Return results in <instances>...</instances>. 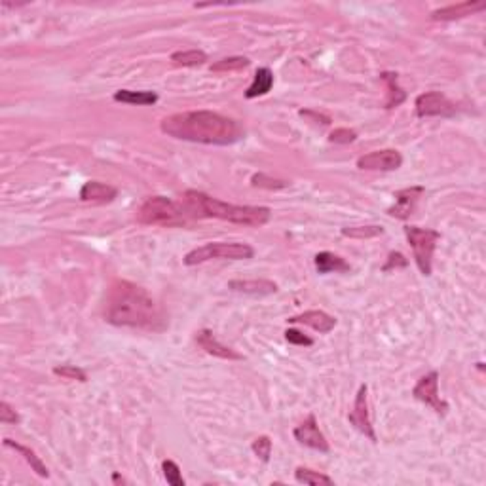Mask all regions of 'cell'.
<instances>
[{"label":"cell","instance_id":"obj_17","mask_svg":"<svg viewBox=\"0 0 486 486\" xmlns=\"http://www.w3.org/2000/svg\"><path fill=\"white\" fill-rule=\"evenodd\" d=\"M228 289L251 296H268L278 293V285L270 280H232L228 281Z\"/></svg>","mask_w":486,"mask_h":486},{"label":"cell","instance_id":"obj_33","mask_svg":"<svg viewBox=\"0 0 486 486\" xmlns=\"http://www.w3.org/2000/svg\"><path fill=\"white\" fill-rule=\"evenodd\" d=\"M0 422L2 424H20V414L15 413V408L8 401L0 403Z\"/></svg>","mask_w":486,"mask_h":486},{"label":"cell","instance_id":"obj_26","mask_svg":"<svg viewBox=\"0 0 486 486\" xmlns=\"http://www.w3.org/2000/svg\"><path fill=\"white\" fill-rule=\"evenodd\" d=\"M382 234H384V228L378 227V224L342 228V236L353 238V240H371V238H378V236H382Z\"/></svg>","mask_w":486,"mask_h":486},{"label":"cell","instance_id":"obj_9","mask_svg":"<svg viewBox=\"0 0 486 486\" xmlns=\"http://www.w3.org/2000/svg\"><path fill=\"white\" fill-rule=\"evenodd\" d=\"M401 166H403V156L395 148L374 150L357 158V167L363 171H395Z\"/></svg>","mask_w":486,"mask_h":486},{"label":"cell","instance_id":"obj_18","mask_svg":"<svg viewBox=\"0 0 486 486\" xmlns=\"http://www.w3.org/2000/svg\"><path fill=\"white\" fill-rule=\"evenodd\" d=\"M4 446H8V448H12V450H15L17 454H21V456L25 458V462L31 466V469H33L38 477H42V479H48V477H50L46 464L42 462L41 456H36V452H34L33 448L20 445V443H15V441L12 439H4Z\"/></svg>","mask_w":486,"mask_h":486},{"label":"cell","instance_id":"obj_5","mask_svg":"<svg viewBox=\"0 0 486 486\" xmlns=\"http://www.w3.org/2000/svg\"><path fill=\"white\" fill-rule=\"evenodd\" d=\"M255 249L249 243H238V241H213L206 245L196 247L190 253L185 255L183 262L187 266L203 264L213 259H230V260H247L253 259Z\"/></svg>","mask_w":486,"mask_h":486},{"label":"cell","instance_id":"obj_24","mask_svg":"<svg viewBox=\"0 0 486 486\" xmlns=\"http://www.w3.org/2000/svg\"><path fill=\"white\" fill-rule=\"evenodd\" d=\"M171 61L180 67H200L207 61V54L201 50H185L171 54Z\"/></svg>","mask_w":486,"mask_h":486},{"label":"cell","instance_id":"obj_21","mask_svg":"<svg viewBox=\"0 0 486 486\" xmlns=\"http://www.w3.org/2000/svg\"><path fill=\"white\" fill-rule=\"evenodd\" d=\"M397 76L399 74L397 73H389V71H386V73L380 74V80L384 82L387 86V99H386V108H395L399 107L401 103L406 99V94L403 92V87L399 86V82H397Z\"/></svg>","mask_w":486,"mask_h":486},{"label":"cell","instance_id":"obj_13","mask_svg":"<svg viewBox=\"0 0 486 486\" xmlns=\"http://www.w3.org/2000/svg\"><path fill=\"white\" fill-rule=\"evenodd\" d=\"M486 10V2L483 0H466V2H459V4H450V6L439 8V10H433L431 20L435 21H454V20H464L467 15H475Z\"/></svg>","mask_w":486,"mask_h":486},{"label":"cell","instance_id":"obj_7","mask_svg":"<svg viewBox=\"0 0 486 486\" xmlns=\"http://www.w3.org/2000/svg\"><path fill=\"white\" fill-rule=\"evenodd\" d=\"M413 395L420 403L431 406L439 416H445L448 413V403L441 399L439 395V373L437 371H431L426 376H422L413 387Z\"/></svg>","mask_w":486,"mask_h":486},{"label":"cell","instance_id":"obj_16","mask_svg":"<svg viewBox=\"0 0 486 486\" xmlns=\"http://www.w3.org/2000/svg\"><path fill=\"white\" fill-rule=\"evenodd\" d=\"M287 321L289 323H302V325L312 327V329H315V331H320L323 334L331 333L334 327H336V320H334L333 315L321 312V310H308V312L300 313V315L289 317Z\"/></svg>","mask_w":486,"mask_h":486},{"label":"cell","instance_id":"obj_20","mask_svg":"<svg viewBox=\"0 0 486 486\" xmlns=\"http://www.w3.org/2000/svg\"><path fill=\"white\" fill-rule=\"evenodd\" d=\"M315 270L320 273L348 272L350 264L338 255L331 253V251H321V253L315 255Z\"/></svg>","mask_w":486,"mask_h":486},{"label":"cell","instance_id":"obj_22","mask_svg":"<svg viewBox=\"0 0 486 486\" xmlns=\"http://www.w3.org/2000/svg\"><path fill=\"white\" fill-rule=\"evenodd\" d=\"M114 101L127 103V105H154L158 95L154 92H134V90H118L114 94Z\"/></svg>","mask_w":486,"mask_h":486},{"label":"cell","instance_id":"obj_25","mask_svg":"<svg viewBox=\"0 0 486 486\" xmlns=\"http://www.w3.org/2000/svg\"><path fill=\"white\" fill-rule=\"evenodd\" d=\"M251 65V61L247 57H241V55H236V57H224V59L217 61L211 65V73H238V71H243Z\"/></svg>","mask_w":486,"mask_h":486},{"label":"cell","instance_id":"obj_6","mask_svg":"<svg viewBox=\"0 0 486 486\" xmlns=\"http://www.w3.org/2000/svg\"><path fill=\"white\" fill-rule=\"evenodd\" d=\"M405 236L408 245L413 247L416 266L424 276H431L433 272V255L437 241L441 240V234L431 228L405 227Z\"/></svg>","mask_w":486,"mask_h":486},{"label":"cell","instance_id":"obj_35","mask_svg":"<svg viewBox=\"0 0 486 486\" xmlns=\"http://www.w3.org/2000/svg\"><path fill=\"white\" fill-rule=\"evenodd\" d=\"M299 114L302 116V118H306L308 122H313V124H317V126L321 127L331 126V118H329L327 114L315 113V110H300Z\"/></svg>","mask_w":486,"mask_h":486},{"label":"cell","instance_id":"obj_1","mask_svg":"<svg viewBox=\"0 0 486 486\" xmlns=\"http://www.w3.org/2000/svg\"><path fill=\"white\" fill-rule=\"evenodd\" d=\"M105 321L145 331H164L167 327L166 313L147 289L126 280H116L108 287Z\"/></svg>","mask_w":486,"mask_h":486},{"label":"cell","instance_id":"obj_15","mask_svg":"<svg viewBox=\"0 0 486 486\" xmlns=\"http://www.w3.org/2000/svg\"><path fill=\"white\" fill-rule=\"evenodd\" d=\"M118 196V188L99 180H87L80 188V200L87 203H110Z\"/></svg>","mask_w":486,"mask_h":486},{"label":"cell","instance_id":"obj_29","mask_svg":"<svg viewBox=\"0 0 486 486\" xmlns=\"http://www.w3.org/2000/svg\"><path fill=\"white\" fill-rule=\"evenodd\" d=\"M251 450L257 454V458H260L264 464L270 462V456H272V439L268 435H260L253 441L251 445Z\"/></svg>","mask_w":486,"mask_h":486},{"label":"cell","instance_id":"obj_34","mask_svg":"<svg viewBox=\"0 0 486 486\" xmlns=\"http://www.w3.org/2000/svg\"><path fill=\"white\" fill-rule=\"evenodd\" d=\"M406 264H408V260L405 259V255L397 253V251H392V253L387 255L386 264L382 266V270H384V272H389V270H397V268H405Z\"/></svg>","mask_w":486,"mask_h":486},{"label":"cell","instance_id":"obj_28","mask_svg":"<svg viewBox=\"0 0 486 486\" xmlns=\"http://www.w3.org/2000/svg\"><path fill=\"white\" fill-rule=\"evenodd\" d=\"M162 471H164V477H166V480L171 486H185L180 467L175 464L173 459H164L162 462Z\"/></svg>","mask_w":486,"mask_h":486},{"label":"cell","instance_id":"obj_8","mask_svg":"<svg viewBox=\"0 0 486 486\" xmlns=\"http://www.w3.org/2000/svg\"><path fill=\"white\" fill-rule=\"evenodd\" d=\"M414 107H416L418 118H433V116L450 118L456 114V105L441 92H426V94L418 95Z\"/></svg>","mask_w":486,"mask_h":486},{"label":"cell","instance_id":"obj_14","mask_svg":"<svg viewBox=\"0 0 486 486\" xmlns=\"http://www.w3.org/2000/svg\"><path fill=\"white\" fill-rule=\"evenodd\" d=\"M196 342H198V346H200L201 350H206L209 355L220 357V359H227V361L243 359V355H241V353H238L236 350H232V348L224 346L222 342H219L217 336L213 334V331H209V329H201V331H198V333H196Z\"/></svg>","mask_w":486,"mask_h":486},{"label":"cell","instance_id":"obj_36","mask_svg":"<svg viewBox=\"0 0 486 486\" xmlns=\"http://www.w3.org/2000/svg\"><path fill=\"white\" fill-rule=\"evenodd\" d=\"M113 480H114V483H116V485H124V483H126V479H124V477H120L118 473H114Z\"/></svg>","mask_w":486,"mask_h":486},{"label":"cell","instance_id":"obj_27","mask_svg":"<svg viewBox=\"0 0 486 486\" xmlns=\"http://www.w3.org/2000/svg\"><path fill=\"white\" fill-rule=\"evenodd\" d=\"M251 185L255 188H264V190H281V188L289 187V180L273 179V177H268L264 173H257L251 179Z\"/></svg>","mask_w":486,"mask_h":486},{"label":"cell","instance_id":"obj_2","mask_svg":"<svg viewBox=\"0 0 486 486\" xmlns=\"http://www.w3.org/2000/svg\"><path fill=\"white\" fill-rule=\"evenodd\" d=\"M160 129L167 137L173 139L217 145V147L234 145L245 135L238 120L213 110H188V113L171 114L160 122Z\"/></svg>","mask_w":486,"mask_h":486},{"label":"cell","instance_id":"obj_4","mask_svg":"<svg viewBox=\"0 0 486 486\" xmlns=\"http://www.w3.org/2000/svg\"><path fill=\"white\" fill-rule=\"evenodd\" d=\"M188 219L190 215L185 211V207L166 196H150L137 211V220L148 227H185Z\"/></svg>","mask_w":486,"mask_h":486},{"label":"cell","instance_id":"obj_32","mask_svg":"<svg viewBox=\"0 0 486 486\" xmlns=\"http://www.w3.org/2000/svg\"><path fill=\"white\" fill-rule=\"evenodd\" d=\"M285 338L289 344H294V346H313V338H310L308 334L300 333L296 329H287Z\"/></svg>","mask_w":486,"mask_h":486},{"label":"cell","instance_id":"obj_11","mask_svg":"<svg viewBox=\"0 0 486 486\" xmlns=\"http://www.w3.org/2000/svg\"><path fill=\"white\" fill-rule=\"evenodd\" d=\"M294 439L299 441L300 445L308 446L312 450H317V452L327 454L331 450L329 446V441L325 439V435L321 433L320 426H317V418L315 414H308V418L300 424V426L294 427Z\"/></svg>","mask_w":486,"mask_h":486},{"label":"cell","instance_id":"obj_3","mask_svg":"<svg viewBox=\"0 0 486 486\" xmlns=\"http://www.w3.org/2000/svg\"><path fill=\"white\" fill-rule=\"evenodd\" d=\"M180 206L196 219H220L241 227H264L272 217V211L268 207L234 206L198 190H187L183 194Z\"/></svg>","mask_w":486,"mask_h":486},{"label":"cell","instance_id":"obj_30","mask_svg":"<svg viewBox=\"0 0 486 486\" xmlns=\"http://www.w3.org/2000/svg\"><path fill=\"white\" fill-rule=\"evenodd\" d=\"M54 374L65 380H78V382H87V374L84 369L76 365H61L54 366Z\"/></svg>","mask_w":486,"mask_h":486},{"label":"cell","instance_id":"obj_31","mask_svg":"<svg viewBox=\"0 0 486 486\" xmlns=\"http://www.w3.org/2000/svg\"><path fill=\"white\" fill-rule=\"evenodd\" d=\"M355 139H357V134L353 129H348V127H336L329 135V141L334 143V145H350Z\"/></svg>","mask_w":486,"mask_h":486},{"label":"cell","instance_id":"obj_23","mask_svg":"<svg viewBox=\"0 0 486 486\" xmlns=\"http://www.w3.org/2000/svg\"><path fill=\"white\" fill-rule=\"evenodd\" d=\"M294 479L300 485H310V486H333L334 480L329 477V475H323L320 471H313V469H308V467H296L294 471Z\"/></svg>","mask_w":486,"mask_h":486},{"label":"cell","instance_id":"obj_12","mask_svg":"<svg viewBox=\"0 0 486 486\" xmlns=\"http://www.w3.org/2000/svg\"><path fill=\"white\" fill-rule=\"evenodd\" d=\"M424 192H426L424 187H408L403 188V190H397V192L393 194L395 203L387 209V215L395 217V219L406 220L416 211L420 198L424 196Z\"/></svg>","mask_w":486,"mask_h":486},{"label":"cell","instance_id":"obj_10","mask_svg":"<svg viewBox=\"0 0 486 486\" xmlns=\"http://www.w3.org/2000/svg\"><path fill=\"white\" fill-rule=\"evenodd\" d=\"M348 420L350 424L355 426L357 431H361L365 437L376 443V433H374L373 420H371V414H369V387L363 384L359 387V392L355 395V403H353V410L348 414Z\"/></svg>","mask_w":486,"mask_h":486},{"label":"cell","instance_id":"obj_19","mask_svg":"<svg viewBox=\"0 0 486 486\" xmlns=\"http://www.w3.org/2000/svg\"><path fill=\"white\" fill-rule=\"evenodd\" d=\"M273 86V73L268 67L257 69V73L253 76L251 86L245 90L247 99H255V97H262L266 95Z\"/></svg>","mask_w":486,"mask_h":486}]
</instances>
